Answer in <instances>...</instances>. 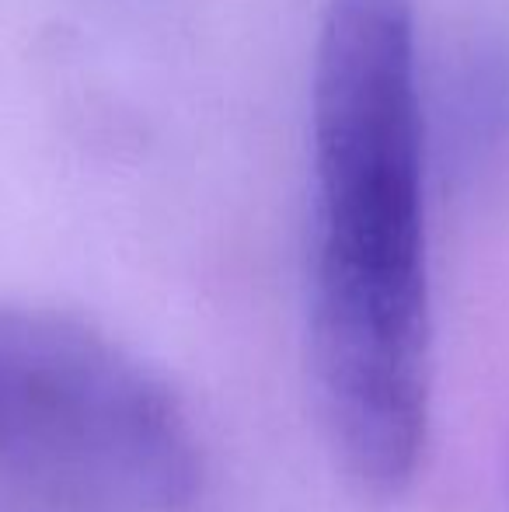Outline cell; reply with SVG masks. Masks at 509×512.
<instances>
[{
    "label": "cell",
    "instance_id": "1",
    "mask_svg": "<svg viewBox=\"0 0 509 512\" xmlns=\"http://www.w3.org/2000/svg\"><path fill=\"white\" fill-rule=\"evenodd\" d=\"M311 363L353 478L398 492L429 432L415 0H325L314 56Z\"/></svg>",
    "mask_w": 509,
    "mask_h": 512
},
{
    "label": "cell",
    "instance_id": "2",
    "mask_svg": "<svg viewBox=\"0 0 509 512\" xmlns=\"http://www.w3.org/2000/svg\"><path fill=\"white\" fill-rule=\"evenodd\" d=\"M203 457L175 394L109 335L0 307V512H199Z\"/></svg>",
    "mask_w": 509,
    "mask_h": 512
}]
</instances>
